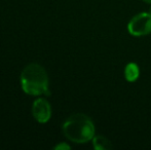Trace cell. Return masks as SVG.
Listing matches in <instances>:
<instances>
[{"label": "cell", "instance_id": "9", "mask_svg": "<svg viewBox=\"0 0 151 150\" xmlns=\"http://www.w3.org/2000/svg\"><path fill=\"white\" fill-rule=\"evenodd\" d=\"M149 12H150V14H151V8H150V11H149Z\"/></svg>", "mask_w": 151, "mask_h": 150}, {"label": "cell", "instance_id": "7", "mask_svg": "<svg viewBox=\"0 0 151 150\" xmlns=\"http://www.w3.org/2000/svg\"><path fill=\"white\" fill-rule=\"evenodd\" d=\"M54 149L56 150H68L70 149V146L68 144H66V143H60V144L56 145V146L54 147Z\"/></svg>", "mask_w": 151, "mask_h": 150}, {"label": "cell", "instance_id": "3", "mask_svg": "<svg viewBox=\"0 0 151 150\" xmlns=\"http://www.w3.org/2000/svg\"><path fill=\"white\" fill-rule=\"evenodd\" d=\"M127 31L132 36L142 37L151 33V14L140 12L134 16L127 24Z\"/></svg>", "mask_w": 151, "mask_h": 150}, {"label": "cell", "instance_id": "2", "mask_svg": "<svg viewBox=\"0 0 151 150\" xmlns=\"http://www.w3.org/2000/svg\"><path fill=\"white\" fill-rule=\"evenodd\" d=\"M21 85L27 95H50L48 76L45 69L37 63L27 65L21 74Z\"/></svg>", "mask_w": 151, "mask_h": 150}, {"label": "cell", "instance_id": "5", "mask_svg": "<svg viewBox=\"0 0 151 150\" xmlns=\"http://www.w3.org/2000/svg\"><path fill=\"white\" fill-rule=\"evenodd\" d=\"M140 76V69L136 63H129L124 68V78L129 82H135Z\"/></svg>", "mask_w": 151, "mask_h": 150}, {"label": "cell", "instance_id": "8", "mask_svg": "<svg viewBox=\"0 0 151 150\" xmlns=\"http://www.w3.org/2000/svg\"><path fill=\"white\" fill-rule=\"evenodd\" d=\"M144 2H146V3H148V4H151V0H143Z\"/></svg>", "mask_w": 151, "mask_h": 150}, {"label": "cell", "instance_id": "4", "mask_svg": "<svg viewBox=\"0 0 151 150\" xmlns=\"http://www.w3.org/2000/svg\"><path fill=\"white\" fill-rule=\"evenodd\" d=\"M32 114L38 122H47L52 116V108L50 103L44 99H37L32 105Z\"/></svg>", "mask_w": 151, "mask_h": 150}, {"label": "cell", "instance_id": "1", "mask_svg": "<svg viewBox=\"0 0 151 150\" xmlns=\"http://www.w3.org/2000/svg\"><path fill=\"white\" fill-rule=\"evenodd\" d=\"M63 133L71 142L83 144L93 140L96 135L93 121L83 113H75L63 123Z\"/></svg>", "mask_w": 151, "mask_h": 150}, {"label": "cell", "instance_id": "6", "mask_svg": "<svg viewBox=\"0 0 151 150\" xmlns=\"http://www.w3.org/2000/svg\"><path fill=\"white\" fill-rule=\"evenodd\" d=\"M93 146L96 150H110L112 149V144L106 137L97 135L93 138Z\"/></svg>", "mask_w": 151, "mask_h": 150}]
</instances>
